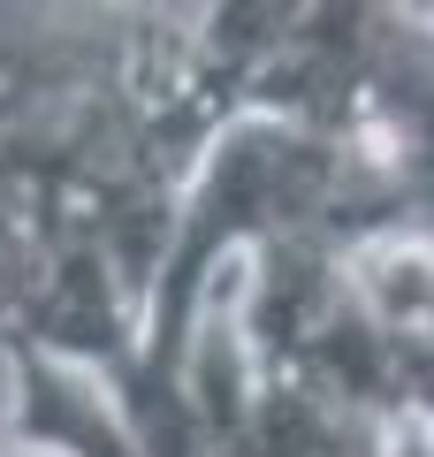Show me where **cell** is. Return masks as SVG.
<instances>
[{
	"label": "cell",
	"mask_w": 434,
	"mask_h": 457,
	"mask_svg": "<svg viewBox=\"0 0 434 457\" xmlns=\"http://www.w3.org/2000/svg\"><path fill=\"white\" fill-rule=\"evenodd\" d=\"M229 312L259 381L313 389L343 411L404 427V389L366 297L351 282V252L321 237H282L229 267Z\"/></svg>",
	"instance_id": "obj_1"
},
{
	"label": "cell",
	"mask_w": 434,
	"mask_h": 457,
	"mask_svg": "<svg viewBox=\"0 0 434 457\" xmlns=\"http://www.w3.org/2000/svg\"><path fill=\"white\" fill-rule=\"evenodd\" d=\"M396 457H434V442L419 435V427H396Z\"/></svg>",
	"instance_id": "obj_3"
},
{
	"label": "cell",
	"mask_w": 434,
	"mask_h": 457,
	"mask_svg": "<svg viewBox=\"0 0 434 457\" xmlns=\"http://www.w3.org/2000/svg\"><path fill=\"white\" fill-rule=\"evenodd\" d=\"M427 23H434V8H427Z\"/></svg>",
	"instance_id": "obj_5"
},
{
	"label": "cell",
	"mask_w": 434,
	"mask_h": 457,
	"mask_svg": "<svg viewBox=\"0 0 434 457\" xmlns=\"http://www.w3.org/2000/svg\"><path fill=\"white\" fill-rule=\"evenodd\" d=\"M0 457H16V450H8V442H0Z\"/></svg>",
	"instance_id": "obj_4"
},
{
	"label": "cell",
	"mask_w": 434,
	"mask_h": 457,
	"mask_svg": "<svg viewBox=\"0 0 434 457\" xmlns=\"http://www.w3.org/2000/svg\"><path fill=\"white\" fill-rule=\"evenodd\" d=\"M0 442L16 457H138L107 374L23 343L0 359Z\"/></svg>",
	"instance_id": "obj_2"
}]
</instances>
